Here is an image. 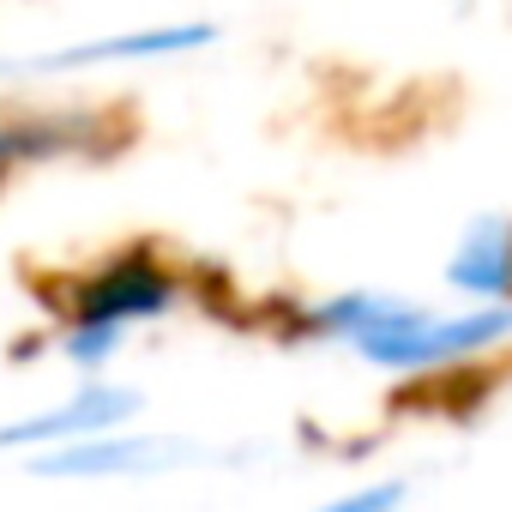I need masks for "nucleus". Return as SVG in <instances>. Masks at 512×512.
Wrapping results in <instances>:
<instances>
[{
    "label": "nucleus",
    "instance_id": "nucleus-5",
    "mask_svg": "<svg viewBox=\"0 0 512 512\" xmlns=\"http://www.w3.org/2000/svg\"><path fill=\"white\" fill-rule=\"evenodd\" d=\"M139 410V392L133 386H103V380H91V386H79L67 404H55V410H43V416H19V422H7L0 428V452H19V446H67V440H85V434H109V428H121L127 416Z\"/></svg>",
    "mask_w": 512,
    "mask_h": 512
},
{
    "label": "nucleus",
    "instance_id": "nucleus-7",
    "mask_svg": "<svg viewBox=\"0 0 512 512\" xmlns=\"http://www.w3.org/2000/svg\"><path fill=\"white\" fill-rule=\"evenodd\" d=\"M398 500H404V482H374V488L338 494L332 506H338V512H380V506H398Z\"/></svg>",
    "mask_w": 512,
    "mask_h": 512
},
{
    "label": "nucleus",
    "instance_id": "nucleus-3",
    "mask_svg": "<svg viewBox=\"0 0 512 512\" xmlns=\"http://www.w3.org/2000/svg\"><path fill=\"white\" fill-rule=\"evenodd\" d=\"M193 458V446L181 440H139V434H85V440H67V446H37L25 458L31 476H49V482H67V476H157L169 464Z\"/></svg>",
    "mask_w": 512,
    "mask_h": 512
},
{
    "label": "nucleus",
    "instance_id": "nucleus-4",
    "mask_svg": "<svg viewBox=\"0 0 512 512\" xmlns=\"http://www.w3.org/2000/svg\"><path fill=\"white\" fill-rule=\"evenodd\" d=\"M217 25L193 19V25H151V31H109L73 49H49V55H25V61H0V73H79V67H109V61H169V55H193L211 49Z\"/></svg>",
    "mask_w": 512,
    "mask_h": 512
},
{
    "label": "nucleus",
    "instance_id": "nucleus-1",
    "mask_svg": "<svg viewBox=\"0 0 512 512\" xmlns=\"http://www.w3.org/2000/svg\"><path fill=\"white\" fill-rule=\"evenodd\" d=\"M302 332L350 344L380 374H446V368H464L512 344V302H470L458 314H434L398 296L350 290V296L308 308Z\"/></svg>",
    "mask_w": 512,
    "mask_h": 512
},
{
    "label": "nucleus",
    "instance_id": "nucleus-2",
    "mask_svg": "<svg viewBox=\"0 0 512 512\" xmlns=\"http://www.w3.org/2000/svg\"><path fill=\"white\" fill-rule=\"evenodd\" d=\"M175 272H163L151 253H121L103 272L85 278V290L67 308V332H61V356L73 368H97L121 350L127 326L157 320L175 308Z\"/></svg>",
    "mask_w": 512,
    "mask_h": 512
},
{
    "label": "nucleus",
    "instance_id": "nucleus-6",
    "mask_svg": "<svg viewBox=\"0 0 512 512\" xmlns=\"http://www.w3.org/2000/svg\"><path fill=\"white\" fill-rule=\"evenodd\" d=\"M446 284L470 302H512V217H476L458 235Z\"/></svg>",
    "mask_w": 512,
    "mask_h": 512
}]
</instances>
